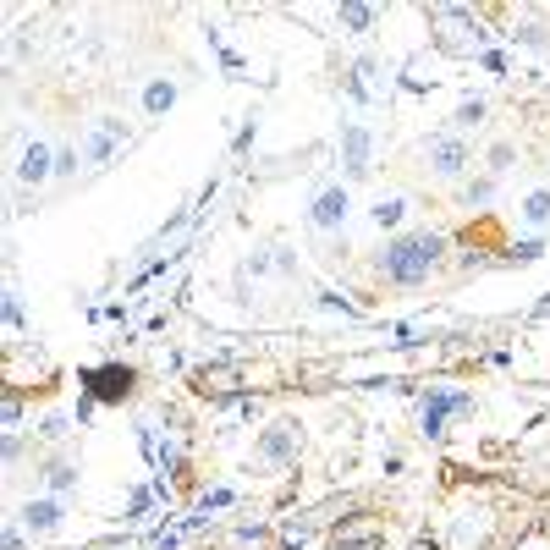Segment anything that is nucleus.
Segmentation results:
<instances>
[{
	"label": "nucleus",
	"instance_id": "obj_11",
	"mask_svg": "<svg viewBox=\"0 0 550 550\" xmlns=\"http://www.w3.org/2000/svg\"><path fill=\"white\" fill-rule=\"evenodd\" d=\"M363 155H369V138H363V127H352V132H347V166H352V171H369Z\"/></svg>",
	"mask_w": 550,
	"mask_h": 550
},
{
	"label": "nucleus",
	"instance_id": "obj_10",
	"mask_svg": "<svg viewBox=\"0 0 550 550\" xmlns=\"http://www.w3.org/2000/svg\"><path fill=\"white\" fill-rule=\"evenodd\" d=\"M264 457H292V424H281V430L264 435Z\"/></svg>",
	"mask_w": 550,
	"mask_h": 550
},
{
	"label": "nucleus",
	"instance_id": "obj_9",
	"mask_svg": "<svg viewBox=\"0 0 550 550\" xmlns=\"http://www.w3.org/2000/svg\"><path fill=\"white\" fill-rule=\"evenodd\" d=\"M116 138H121V121H105V127L94 132V144H88V160H105V155L116 149Z\"/></svg>",
	"mask_w": 550,
	"mask_h": 550
},
{
	"label": "nucleus",
	"instance_id": "obj_4",
	"mask_svg": "<svg viewBox=\"0 0 550 550\" xmlns=\"http://www.w3.org/2000/svg\"><path fill=\"white\" fill-rule=\"evenodd\" d=\"M341 220H347V193L341 188H325L314 199V226H341Z\"/></svg>",
	"mask_w": 550,
	"mask_h": 550
},
{
	"label": "nucleus",
	"instance_id": "obj_6",
	"mask_svg": "<svg viewBox=\"0 0 550 550\" xmlns=\"http://www.w3.org/2000/svg\"><path fill=\"white\" fill-rule=\"evenodd\" d=\"M430 160H435V171H441V177H457V171L468 166V149L446 138V144H435V155H430Z\"/></svg>",
	"mask_w": 550,
	"mask_h": 550
},
{
	"label": "nucleus",
	"instance_id": "obj_5",
	"mask_svg": "<svg viewBox=\"0 0 550 550\" xmlns=\"http://www.w3.org/2000/svg\"><path fill=\"white\" fill-rule=\"evenodd\" d=\"M457 407H468V396H430V407H424V430H430V435H441L446 412H457Z\"/></svg>",
	"mask_w": 550,
	"mask_h": 550
},
{
	"label": "nucleus",
	"instance_id": "obj_15",
	"mask_svg": "<svg viewBox=\"0 0 550 550\" xmlns=\"http://www.w3.org/2000/svg\"><path fill=\"white\" fill-rule=\"evenodd\" d=\"M402 209H407L402 199H385V204L374 209V220H380V226H396V220H402Z\"/></svg>",
	"mask_w": 550,
	"mask_h": 550
},
{
	"label": "nucleus",
	"instance_id": "obj_2",
	"mask_svg": "<svg viewBox=\"0 0 550 550\" xmlns=\"http://www.w3.org/2000/svg\"><path fill=\"white\" fill-rule=\"evenodd\" d=\"M83 385H88V402H127L132 396V369L127 363H105V369H88Z\"/></svg>",
	"mask_w": 550,
	"mask_h": 550
},
{
	"label": "nucleus",
	"instance_id": "obj_7",
	"mask_svg": "<svg viewBox=\"0 0 550 550\" xmlns=\"http://www.w3.org/2000/svg\"><path fill=\"white\" fill-rule=\"evenodd\" d=\"M17 177H23V182H45V177H50V149H45V144H34V149L23 155Z\"/></svg>",
	"mask_w": 550,
	"mask_h": 550
},
{
	"label": "nucleus",
	"instance_id": "obj_13",
	"mask_svg": "<svg viewBox=\"0 0 550 550\" xmlns=\"http://www.w3.org/2000/svg\"><path fill=\"white\" fill-rule=\"evenodd\" d=\"M341 23H347V28H369L374 12H369V6H341Z\"/></svg>",
	"mask_w": 550,
	"mask_h": 550
},
{
	"label": "nucleus",
	"instance_id": "obj_16",
	"mask_svg": "<svg viewBox=\"0 0 550 550\" xmlns=\"http://www.w3.org/2000/svg\"><path fill=\"white\" fill-rule=\"evenodd\" d=\"M72 479H77V468H66V463H56V468H50V484H56V490H66Z\"/></svg>",
	"mask_w": 550,
	"mask_h": 550
},
{
	"label": "nucleus",
	"instance_id": "obj_12",
	"mask_svg": "<svg viewBox=\"0 0 550 550\" xmlns=\"http://www.w3.org/2000/svg\"><path fill=\"white\" fill-rule=\"evenodd\" d=\"M171 99H177V88H171V83H149V94H144V105H149V110H171Z\"/></svg>",
	"mask_w": 550,
	"mask_h": 550
},
{
	"label": "nucleus",
	"instance_id": "obj_1",
	"mask_svg": "<svg viewBox=\"0 0 550 550\" xmlns=\"http://www.w3.org/2000/svg\"><path fill=\"white\" fill-rule=\"evenodd\" d=\"M435 259H441V237H402V242H391L385 248V275L391 281H402V287H412V281H424V275L435 270Z\"/></svg>",
	"mask_w": 550,
	"mask_h": 550
},
{
	"label": "nucleus",
	"instance_id": "obj_3",
	"mask_svg": "<svg viewBox=\"0 0 550 550\" xmlns=\"http://www.w3.org/2000/svg\"><path fill=\"white\" fill-rule=\"evenodd\" d=\"M336 545H341V550H380V545H385V534H380L369 517H358L352 528H341V534H336Z\"/></svg>",
	"mask_w": 550,
	"mask_h": 550
},
{
	"label": "nucleus",
	"instance_id": "obj_14",
	"mask_svg": "<svg viewBox=\"0 0 550 550\" xmlns=\"http://www.w3.org/2000/svg\"><path fill=\"white\" fill-rule=\"evenodd\" d=\"M523 215H528V220H534V226H539V220H545V215H550V193H534V199H528V204H523Z\"/></svg>",
	"mask_w": 550,
	"mask_h": 550
},
{
	"label": "nucleus",
	"instance_id": "obj_8",
	"mask_svg": "<svg viewBox=\"0 0 550 550\" xmlns=\"http://www.w3.org/2000/svg\"><path fill=\"white\" fill-rule=\"evenodd\" d=\"M23 517H28V528H34V534H50V528L61 523V506H56V501H34Z\"/></svg>",
	"mask_w": 550,
	"mask_h": 550
}]
</instances>
